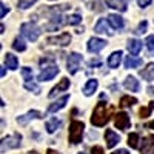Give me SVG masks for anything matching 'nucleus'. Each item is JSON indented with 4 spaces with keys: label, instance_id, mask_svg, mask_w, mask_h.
Returning a JSON list of instances; mask_svg holds the SVG:
<instances>
[{
    "label": "nucleus",
    "instance_id": "f8f14e48",
    "mask_svg": "<svg viewBox=\"0 0 154 154\" xmlns=\"http://www.w3.org/2000/svg\"><path fill=\"white\" fill-rule=\"evenodd\" d=\"M32 119H42V114L38 112V111H28L26 114H23V116H20V117L17 119V123L19 125H26L29 120H32Z\"/></svg>",
    "mask_w": 154,
    "mask_h": 154
},
{
    "label": "nucleus",
    "instance_id": "ea45409f",
    "mask_svg": "<svg viewBox=\"0 0 154 154\" xmlns=\"http://www.w3.org/2000/svg\"><path fill=\"white\" fill-rule=\"evenodd\" d=\"M137 3L139 6H142V8H146L149 3H151V0H137Z\"/></svg>",
    "mask_w": 154,
    "mask_h": 154
},
{
    "label": "nucleus",
    "instance_id": "e433bc0d",
    "mask_svg": "<svg viewBox=\"0 0 154 154\" xmlns=\"http://www.w3.org/2000/svg\"><path fill=\"white\" fill-rule=\"evenodd\" d=\"M8 12H9V8L5 5V3H0V17H5L6 14H8Z\"/></svg>",
    "mask_w": 154,
    "mask_h": 154
},
{
    "label": "nucleus",
    "instance_id": "c03bdc74",
    "mask_svg": "<svg viewBox=\"0 0 154 154\" xmlns=\"http://www.w3.org/2000/svg\"><path fill=\"white\" fill-rule=\"evenodd\" d=\"M28 154H38V152H37V151H29Z\"/></svg>",
    "mask_w": 154,
    "mask_h": 154
},
{
    "label": "nucleus",
    "instance_id": "79ce46f5",
    "mask_svg": "<svg viewBox=\"0 0 154 154\" xmlns=\"http://www.w3.org/2000/svg\"><path fill=\"white\" fill-rule=\"evenodd\" d=\"M145 128H149V130H154V120H152V122H148V123H145Z\"/></svg>",
    "mask_w": 154,
    "mask_h": 154
},
{
    "label": "nucleus",
    "instance_id": "423d86ee",
    "mask_svg": "<svg viewBox=\"0 0 154 154\" xmlns=\"http://www.w3.org/2000/svg\"><path fill=\"white\" fill-rule=\"evenodd\" d=\"M57 74H59L57 65H49V66L42 68V71H40V74H38L37 79L40 80V82H48V80H51V79H54Z\"/></svg>",
    "mask_w": 154,
    "mask_h": 154
},
{
    "label": "nucleus",
    "instance_id": "2eb2a0df",
    "mask_svg": "<svg viewBox=\"0 0 154 154\" xmlns=\"http://www.w3.org/2000/svg\"><path fill=\"white\" fill-rule=\"evenodd\" d=\"M126 46H128V51H130L133 56H137L140 53V49H142V42L137 40V38H130Z\"/></svg>",
    "mask_w": 154,
    "mask_h": 154
},
{
    "label": "nucleus",
    "instance_id": "b1692460",
    "mask_svg": "<svg viewBox=\"0 0 154 154\" xmlns=\"http://www.w3.org/2000/svg\"><path fill=\"white\" fill-rule=\"evenodd\" d=\"M140 77L145 80H152L154 79V63H148L146 68H143L142 71H140Z\"/></svg>",
    "mask_w": 154,
    "mask_h": 154
},
{
    "label": "nucleus",
    "instance_id": "4be33fe9",
    "mask_svg": "<svg viewBox=\"0 0 154 154\" xmlns=\"http://www.w3.org/2000/svg\"><path fill=\"white\" fill-rule=\"evenodd\" d=\"M5 65L9 69H17L19 68V59L14 54L8 53V54H5Z\"/></svg>",
    "mask_w": 154,
    "mask_h": 154
},
{
    "label": "nucleus",
    "instance_id": "39448f33",
    "mask_svg": "<svg viewBox=\"0 0 154 154\" xmlns=\"http://www.w3.org/2000/svg\"><path fill=\"white\" fill-rule=\"evenodd\" d=\"M20 31L31 42H35L37 38H38V35H40V29H38L34 23H23L22 26H20Z\"/></svg>",
    "mask_w": 154,
    "mask_h": 154
},
{
    "label": "nucleus",
    "instance_id": "7c9ffc66",
    "mask_svg": "<svg viewBox=\"0 0 154 154\" xmlns=\"http://www.w3.org/2000/svg\"><path fill=\"white\" fill-rule=\"evenodd\" d=\"M128 145L131 148H137L139 146V134L137 133H131L128 136Z\"/></svg>",
    "mask_w": 154,
    "mask_h": 154
},
{
    "label": "nucleus",
    "instance_id": "473e14b6",
    "mask_svg": "<svg viewBox=\"0 0 154 154\" xmlns=\"http://www.w3.org/2000/svg\"><path fill=\"white\" fill-rule=\"evenodd\" d=\"M22 75H23V79L26 80V82H31L32 80V69L28 68V66L22 68Z\"/></svg>",
    "mask_w": 154,
    "mask_h": 154
},
{
    "label": "nucleus",
    "instance_id": "7ed1b4c3",
    "mask_svg": "<svg viewBox=\"0 0 154 154\" xmlns=\"http://www.w3.org/2000/svg\"><path fill=\"white\" fill-rule=\"evenodd\" d=\"M20 142H22V136L19 133L12 134V136H8V137H3L2 139V145H0V151L5 152L6 149L19 148L20 146Z\"/></svg>",
    "mask_w": 154,
    "mask_h": 154
},
{
    "label": "nucleus",
    "instance_id": "0eeeda50",
    "mask_svg": "<svg viewBox=\"0 0 154 154\" xmlns=\"http://www.w3.org/2000/svg\"><path fill=\"white\" fill-rule=\"evenodd\" d=\"M114 125L119 128V130H128L131 125V120H130V116H128L126 112H117L116 114V117H114Z\"/></svg>",
    "mask_w": 154,
    "mask_h": 154
},
{
    "label": "nucleus",
    "instance_id": "58836bf2",
    "mask_svg": "<svg viewBox=\"0 0 154 154\" xmlns=\"http://www.w3.org/2000/svg\"><path fill=\"white\" fill-rule=\"evenodd\" d=\"M91 154H103V148L102 146H93L91 148Z\"/></svg>",
    "mask_w": 154,
    "mask_h": 154
},
{
    "label": "nucleus",
    "instance_id": "f704fd0d",
    "mask_svg": "<svg viewBox=\"0 0 154 154\" xmlns=\"http://www.w3.org/2000/svg\"><path fill=\"white\" fill-rule=\"evenodd\" d=\"M145 43H146L148 51H149L151 54H154V35H148L146 40H145Z\"/></svg>",
    "mask_w": 154,
    "mask_h": 154
},
{
    "label": "nucleus",
    "instance_id": "393cba45",
    "mask_svg": "<svg viewBox=\"0 0 154 154\" xmlns=\"http://www.w3.org/2000/svg\"><path fill=\"white\" fill-rule=\"evenodd\" d=\"M140 65H142V59L139 57H134V56H128L125 59V68H139Z\"/></svg>",
    "mask_w": 154,
    "mask_h": 154
},
{
    "label": "nucleus",
    "instance_id": "72a5a7b5",
    "mask_svg": "<svg viewBox=\"0 0 154 154\" xmlns=\"http://www.w3.org/2000/svg\"><path fill=\"white\" fill-rule=\"evenodd\" d=\"M37 0H19V8L20 9H28L29 6H32Z\"/></svg>",
    "mask_w": 154,
    "mask_h": 154
},
{
    "label": "nucleus",
    "instance_id": "9d476101",
    "mask_svg": "<svg viewBox=\"0 0 154 154\" xmlns=\"http://www.w3.org/2000/svg\"><path fill=\"white\" fill-rule=\"evenodd\" d=\"M140 152H142V154H154V134L146 136V137L142 140Z\"/></svg>",
    "mask_w": 154,
    "mask_h": 154
},
{
    "label": "nucleus",
    "instance_id": "9b49d317",
    "mask_svg": "<svg viewBox=\"0 0 154 154\" xmlns=\"http://www.w3.org/2000/svg\"><path fill=\"white\" fill-rule=\"evenodd\" d=\"M105 140H106V146L108 148H114L120 142V136H117V133H114L112 130H106L105 131Z\"/></svg>",
    "mask_w": 154,
    "mask_h": 154
},
{
    "label": "nucleus",
    "instance_id": "6ab92c4d",
    "mask_svg": "<svg viewBox=\"0 0 154 154\" xmlns=\"http://www.w3.org/2000/svg\"><path fill=\"white\" fill-rule=\"evenodd\" d=\"M122 62V51H116L108 57V66L109 68H119Z\"/></svg>",
    "mask_w": 154,
    "mask_h": 154
},
{
    "label": "nucleus",
    "instance_id": "a878e982",
    "mask_svg": "<svg viewBox=\"0 0 154 154\" xmlns=\"http://www.w3.org/2000/svg\"><path fill=\"white\" fill-rule=\"evenodd\" d=\"M83 2L86 3V6H88V8H91V9L97 11V12L103 11V3H102L100 0H83Z\"/></svg>",
    "mask_w": 154,
    "mask_h": 154
},
{
    "label": "nucleus",
    "instance_id": "c9c22d12",
    "mask_svg": "<svg viewBox=\"0 0 154 154\" xmlns=\"http://www.w3.org/2000/svg\"><path fill=\"white\" fill-rule=\"evenodd\" d=\"M146 26H148V23L143 20V22L137 26V31H136V32H137V34H145V32H146Z\"/></svg>",
    "mask_w": 154,
    "mask_h": 154
},
{
    "label": "nucleus",
    "instance_id": "4468645a",
    "mask_svg": "<svg viewBox=\"0 0 154 154\" xmlns=\"http://www.w3.org/2000/svg\"><path fill=\"white\" fill-rule=\"evenodd\" d=\"M123 86H125L126 89H130V91H133V93H137L139 89H140V83H139V80H136V77H133V75L126 77L125 82H123Z\"/></svg>",
    "mask_w": 154,
    "mask_h": 154
},
{
    "label": "nucleus",
    "instance_id": "a211bd4d",
    "mask_svg": "<svg viewBox=\"0 0 154 154\" xmlns=\"http://www.w3.org/2000/svg\"><path fill=\"white\" fill-rule=\"evenodd\" d=\"M108 22L111 23V26H112L114 29H122V28L125 26L123 19H122L120 16H117V14H109V16H108Z\"/></svg>",
    "mask_w": 154,
    "mask_h": 154
},
{
    "label": "nucleus",
    "instance_id": "20e7f679",
    "mask_svg": "<svg viewBox=\"0 0 154 154\" xmlns=\"http://www.w3.org/2000/svg\"><path fill=\"white\" fill-rule=\"evenodd\" d=\"M82 60H83L82 54H79V53H71V54L68 56V59H66V69H68V72H69V74H75L77 71H79V68H80Z\"/></svg>",
    "mask_w": 154,
    "mask_h": 154
},
{
    "label": "nucleus",
    "instance_id": "412c9836",
    "mask_svg": "<svg viewBox=\"0 0 154 154\" xmlns=\"http://www.w3.org/2000/svg\"><path fill=\"white\" fill-rule=\"evenodd\" d=\"M62 126V120L59 119V117H53V119H49L48 122H46V131L49 133V134H53V133H56L59 128Z\"/></svg>",
    "mask_w": 154,
    "mask_h": 154
},
{
    "label": "nucleus",
    "instance_id": "f257e3e1",
    "mask_svg": "<svg viewBox=\"0 0 154 154\" xmlns=\"http://www.w3.org/2000/svg\"><path fill=\"white\" fill-rule=\"evenodd\" d=\"M112 112V108H106L105 103H97L94 111H93V117H91V123L94 126H105L109 120V114Z\"/></svg>",
    "mask_w": 154,
    "mask_h": 154
},
{
    "label": "nucleus",
    "instance_id": "5701e85b",
    "mask_svg": "<svg viewBox=\"0 0 154 154\" xmlns=\"http://www.w3.org/2000/svg\"><path fill=\"white\" fill-rule=\"evenodd\" d=\"M99 86V82L96 79H91V80H88L86 85L83 86V94L88 97V96H93V93H96V89Z\"/></svg>",
    "mask_w": 154,
    "mask_h": 154
},
{
    "label": "nucleus",
    "instance_id": "c756f323",
    "mask_svg": "<svg viewBox=\"0 0 154 154\" xmlns=\"http://www.w3.org/2000/svg\"><path fill=\"white\" fill-rule=\"evenodd\" d=\"M65 22L68 25H79L82 22V16L80 14H71V16L65 17Z\"/></svg>",
    "mask_w": 154,
    "mask_h": 154
},
{
    "label": "nucleus",
    "instance_id": "bb28decb",
    "mask_svg": "<svg viewBox=\"0 0 154 154\" xmlns=\"http://www.w3.org/2000/svg\"><path fill=\"white\" fill-rule=\"evenodd\" d=\"M137 103V99L136 97H131V96H123L122 99H120V106H133V105H136Z\"/></svg>",
    "mask_w": 154,
    "mask_h": 154
},
{
    "label": "nucleus",
    "instance_id": "6e6552de",
    "mask_svg": "<svg viewBox=\"0 0 154 154\" xmlns=\"http://www.w3.org/2000/svg\"><path fill=\"white\" fill-rule=\"evenodd\" d=\"M106 46V42L103 40V38H99V37H91L88 40V51L89 53H99V51H102Z\"/></svg>",
    "mask_w": 154,
    "mask_h": 154
},
{
    "label": "nucleus",
    "instance_id": "dca6fc26",
    "mask_svg": "<svg viewBox=\"0 0 154 154\" xmlns=\"http://www.w3.org/2000/svg\"><path fill=\"white\" fill-rule=\"evenodd\" d=\"M94 31L96 32H99V34H108V35H112V31L109 29V26H108V22L105 20V19H100L97 23H96V26H94Z\"/></svg>",
    "mask_w": 154,
    "mask_h": 154
},
{
    "label": "nucleus",
    "instance_id": "37998d69",
    "mask_svg": "<svg viewBox=\"0 0 154 154\" xmlns=\"http://www.w3.org/2000/svg\"><path fill=\"white\" fill-rule=\"evenodd\" d=\"M46 154H59V152H57V151H54V149H48V151H46Z\"/></svg>",
    "mask_w": 154,
    "mask_h": 154
},
{
    "label": "nucleus",
    "instance_id": "a19ab883",
    "mask_svg": "<svg viewBox=\"0 0 154 154\" xmlns=\"http://www.w3.org/2000/svg\"><path fill=\"white\" fill-rule=\"evenodd\" d=\"M111 154H130L126 149H117V151H114V152H111Z\"/></svg>",
    "mask_w": 154,
    "mask_h": 154
},
{
    "label": "nucleus",
    "instance_id": "1a4fd4ad",
    "mask_svg": "<svg viewBox=\"0 0 154 154\" xmlns=\"http://www.w3.org/2000/svg\"><path fill=\"white\" fill-rule=\"evenodd\" d=\"M46 42H48L49 45L66 46V45H69V42H71V35H69L68 32H63V34L56 35V37H48V38H46Z\"/></svg>",
    "mask_w": 154,
    "mask_h": 154
},
{
    "label": "nucleus",
    "instance_id": "aec40b11",
    "mask_svg": "<svg viewBox=\"0 0 154 154\" xmlns=\"http://www.w3.org/2000/svg\"><path fill=\"white\" fill-rule=\"evenodd\" d=\"M68 96H63L62 99H59L57 102H54V103H51L49 106H48V111L49 112H57V111H60L63 106H65L66 105V102H68Z\"/></svg>",
    "mask_w": 154,
    "mask_h": 154
},
{
    "label": "nucleus",
    "instance_id": "ddd939ff",
    "mask_svg": "<svg viewBox=\"0 0 154 154\" xmlns=\"http://www.w3.org/2000/svg\"><path fill=\"white\" fill-rule=\"evenodd\" d=\"M69 88V80L68 79H62L53 89H51V93L48 94V97H51V99H53L56 94H59V93H63V91H66V89Z\"/></svg>",
    "mask_w": 154,
    "mask_h": 154
},
{
    "label": "nucleus",
    "instance_id": "cd10ccee",
    "mask_svg": "<svg viewBox=\"0 0 154 154\" xmlns=\"http://www.w3.org/2000/svg\"><path fill=\"white\" fill-rule=\"evenodd\" d=\"M152 109H154V102H149L148 106H142V108H140V111H139L140 117H149V114H151Z\"/></svg>",
    "mask_w": 154,
    "mask_h": 154
},
{
    "label": "nucleus",
    "instance_id": "2f4dec72",
    "mask_svg": "<svg viewBox=\"0 0 154 154\" xmlns=\"http://www.w3.org/2000/svg\"><path fill=\"white\" fill-rule=\"evenodd\" d=\"M25 88H26L28 91H32V93H35V94H38V93H40V86H38L37 83H34L32 80H31V82H25Z\"/></svg>",
    "mask_w": 154,
    "mask_h": 154
},
{
    "label": "nucleus",
    "instance_id": "c85d7f7f",
    "mask_svg": "<svg viewBox=\"0 0 154 154\" xmlns=\"http://www.w3.org/2000/svg\"><path fill=\"white\" fill-rule=\"evenodd\" d=\"M12 48H14L16 51H20V53H22V51L26 49V43H25L20 37H16L14 38V43H12Z\"/></svg>",
    "mask_w": 154,
    "mask_h": 154
},
{
    "label": "nucleus",
    "instance_id": "f03ea898",
    "mask_svg": "<svg viewBox=\"0 0 154 154\" xmlns=\"http://www.w3.org/2000/svg\"><path fill=\"white\" fill-rule=\"evenodd\" d=\"M83 130H85L83 122H79V120H72L71 122V125H69V142L72 145L79 143L80 140H82Z\"/></svg>",
    "mask_w": 154,
    "mask_h": 154
},
{
    "label": "nucleus",
    "instance_id": "4c0bfd02",
    "mask_svg": "<svg viewBox=\"0 0 154 154\" xmlns=\"http://www.w3.org/2000/svg\"><path fill=\"white\" fill-rule=\"evenodd\" d=\"M100 63H102V60H100V59L89 60V62H88V66H89V68H93V66H100Z\"/></svg>",
    "mask_w": 154,
    "mask_h": 154
},
{
    "label": "nucleus",
    "instance_id": "f3484780",
    "mask_svg": "<svg viewBox=\"0 0 154 154\" xmlns=\"http://www.w3.org/2000/svg\"><path fill=\"white\" fill-rule=\"evenodd\" d=\"M106 6L123 12V11L128 9V2H126V0H108V2H106Z\"/></svg>",
    "mask_w": 154,
    "mask_h": 154
}]
</instances>
